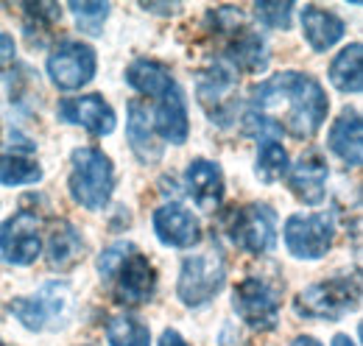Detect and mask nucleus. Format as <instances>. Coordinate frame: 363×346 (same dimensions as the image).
<instances>
[{
    "mask_svg": "<svg viewBox=\"0 0 363 346\" xmlns=\"http://www.w3.org/2000/svg\"><path fill=\"white\" fill-rule=\"evenodd\" d=\"M327 109L330 98L316 79L294 70L277 73L252 92V112L294 137H313L327 118Z\"/></svg>",
    "mask_w": 363,
    "mask_h": 346,
    "instance_id": "f257e3e1",
    "label": "nucleus"
},
{
    "mask_svg": "<svg viewBox=\"0 0 363 346\" xmlns=\"http://www.w3.org/2000/svg\"><path fill=\"white\" fill-rule=\"evenodd\" d=\"M115 190V168L98 148H79L73 154L70 193L87 210H104Z\"/></svg>",
    "mask_w": 363,
    "mask_h": 346,
    "instance_id": "f03ea898",
    "label": "nucleus"
},
{
    "mask_svg": "<svg viewBox=\"0 0 363 346\" xmlns=\"http://www.w3.org/2000/svg\"><path fill=\"white\" fill-rule=\"evenodd\" d=\"M361 304V282L358 277H335L327 282H318L305 288L296 296V313L305 318H318V321H335L347 313H352Z\"/></svg>",
    "mask_w": 363,
    "mask_h": 346,
    "instance_id": "7ed1b4c3",
    "label": "nucleus"
},
{
    "mask_svg": "<svg viewBox=\"0 0 363 346\" xmlns=\"http://www.w3.org/2000/svg\"><path fill=\"white\" fill-rule=\"evenodd\" d=\"M227 282V265L218 246H210L207 252H199L193 257L182 260L179 274V299L187 307H199L216 299Z\"/></svg>",
    "mask_w": 363,
    "mask_h": 346,
    "instance_id": "20e7f679",
    "label": "nucleus"
},
{
    "mask_svg": "<svg viewBox=\"0 0 363 346\" xmlns=\"http://www.w3.org/2000/svg\"><path fill=\"white\" fill-rule=\"evenodd\" d=\"M73 294L65 282H45L37 294L20 296L9 304L11 316L31 333H43L48 327H62L70 316Z\"/></svg>",
    "mask_w": 363,
    "mask_h": 346,
    "instance_id": "39448f33",
    "label": "nucleus"
},
{
    "mask_svg": "<svg viewBox=\"0 0 363 346\" xmlns=\"http://www.w3.org/2000/svg\"><path fill=\"white\" fill-rule=\"evenodd\" d=\"M285 246L294 257L318 260L324 257L335 238V218L333 213H313V216H294L285 223Z\"/></svg>",
    "mask_w": 363,
    "mask_h": 346,
    "instance_id": "423d86ee",
    "label": "nucleus"
},
{
    "mask_svg": "<svg viewBox=\"0 0 363 346\" xmlns=\"http://www.w3.org/2000/svg\"><path fill=\"white\" fill-rule=\"evenodd\" d=\"M232 304L235 313L243 318V324L257 333H269L279 321V296L257 277H249L235 288Z\"/></svg>",
    "mask_w": 363,
    "mask_h": 346,
    "instance_id": "0eeeda50",
    "label": "nucleus"
},
{
    "mask_svg": "<svg viewBox=\"0 0 363 346\" xmlns=\"http://www.w3.org/2000/svg\"><path fill=\"white\" fill-rule=\"evenodd\" d=\"M229 238L249 255L269 252L277 240V213L269 204H246L229 221Z\"/></svg>",
    "mask_w": 363,
    "mask_h": 346,
    "instance_id": "6e6552de",
    "label": "nucleus"
},
{
    "mask_svg": "<svg viewBox=\"0 0 363 346\" xmlns=\"http://www.w3.org/2000/svg\"><path fill=\"white\" fill-rule=\"evenodd\" d=\"M48 76L59 89H79L95 76V50L84 43H62L48 56Z\"/></svg>",
    "mask_w": 363,
    "mask_h": 346,
    "instance_id": "1a4fd4ad",
    "label": "nucleus"
},
{
    "mask_svg": "<svg viewBox=\"0 0 363 346\" xmlns=\"http://www.w3.org/2000/svg\"><path fill=\"white\" fill-rule=\"evenodd\" d=\"M43 252L40 223L31 213H17L0 223V257L14 265H31Z\"/></svg>",
    "mask_w": 363,
    "mask_h": 346,
    "instance_id": "9d476101",
    "label": "nucleus"
},
{
    "mask_svg": "<svg viewBox=\"0 0 363 346\" xmlns=\"http://www.w3.org/2000/svg\"><path fill=\"white\" fill-rule=\"evenodd\" d=\"M235 82H238V73L229 62H218L204 73H199V101L207 109V115L218 123H221V112H227L224 115L227 121L232 115L229 106L235 104Z\"/></svg>",
    "mask_w": 363,
    "mask_h": 346,
    "instance_id": "9b49d317",
    "label": "nucleus"
},
{
    "mask_svg": "<svg viewBox=\"0 0 363 346\" xmlns=\"http://www.w3.org/2000/svg\"><path fill=\"white\" fill-rule=\"evenodd\" d=\"M56 115L65 121V123H76L82 129L92 131V134H112L118 126V118L112 112V106L101 98V95H82V98H67L59 104Z\"/></svg>",
    "mask_w": 363,
    "mask_h": 346,
    "instance_id": "f8f14e48",
    "label": "nucleus"
},
{
    "mask_svg": "<svg viewBox=\"0 0 363 346\" xmlns=\"http://www.w3.org/2000/svg\"><path fill=\"white\" fill-rule=\"evenodd\" d=\"M151 121H154L157 137H160L162 143L182 145V143L187 140V129H190V121H187V101H184V92H182V86L177 84V82L157 98V109H154Z\"/></svg>",
    "mask_w": 363,
    "mask_h": 346,
    "instance_id": "ddd939ff",
    "label": "nucleus"
},
{
    "mask_svg": "<svg viewBox=\"0 0 363 346\" xmlns=\"http://www.w3.org/2000/svg\"><path fill=\"white\" fill-rule=\"evenodd\" d=\"M154 232L165 246H174V249L196 246L201 238V226L196 216L182 204H162L154 213Z\"/></svg>",
    "mask_w": 363,
    "mask_h": 346,
    "instance_id": "4468645a",
    "label": "nucleus"
},
{
    "mask_svg": "<svg viewBox=\"0 0 363 346\" xmlns=\"http://www.w3.org/2000/svg\"><path fill=\"white\" fill-rule=\"evenodd\" d=\"M154 285H157V274L151 262L137 252H132L118 268V302L121 304H145L154 296Z\"/></svg>",
    "mask_w": 363,
    "mask_h": 346,
    "instance_id": "2eb2a0df",
    "label": "nucleus"
},
{
    "mask_svg": "<svg viewBox=\"0 0 363 346\" xmlns=\"http://www.w3.org/2000/svg\"><path fill=\"white\" fill-rule=\"evenodd\" d=\"M187 190L204 213H213L224 199V173L210 160H193L184 173Z\"/></svg>",
    "mask_w": 363,
    "mask_h": 346,
    "instance_id": "dca6fc26",
    "label": "nucleus"
},
{
    "mask_svg": "<svg viewBox=\"0 0 363 346\" xmlns=\"http://www.w3.org/2000/svg\"><path fill=\"white\" fill-rule=\"evenodd\" d=\"M327 162L318 154H302V160L288 173V187L299 201L318 204L327 193Z\"/></svg>",
    "mask_w": 363,
    "mask_h": 346,
    "instance_id": "f3484780",
    "label": "nucleus"
},
{
    "mask_svg": "<svg viewBox=\"0 0 363 346\" xmlns=\"http://www.w3.org/2000/svg\"><path fill=\"white\" fill-rule=\"evenodd\" d=\"M327 145H330V151L338 157V160H344L347 165H361L363 160V123H361V115L355 112V109H344L338 118H335V123H333V129L327 134Z\"/></svg>",
    "mask_w": 363,
    "mask_h": 346,
    "instance_id": "a211bd4d",
    "label": "nucleus"
},
{
    "mask_svg": "<svg viewBox=\"0 0 363 346\" xmlns=\"http://www.w3.org/2000/svg\"><path fill=\"white\" fill-rule=\"evenodd\" d=\"M129 143L143 162H157L162 157V140L157 137L151 112L140 101L129 104Z\"/></svg>",
    "mask_w": 363,
    "mask_h": 346,
    "instance_id": "6ab92c4d",
    "label": "nucleus"
},
{
    "mask_svg": "<svg viewBox=\"0 0 363 346\" xmlns=\"http://www.w3.org/2000/svg\"><path fill=\"white\" fill-rule=\"evenodd\" d=\"M302 31L313 50H327L344 37L347 26H344V20H338L335 14H330L318 6H305L302 9Z\"/></svg>",
    "mask_w": 363,
    "mask_h": 346,
    "instance_id": "aec40b11",
    "label": "nucleus"
},
{
    "mask_svg": "<svg viewBox=\"0 0 363 346\" xmlns=\"http://www.w3.org/2000/svg\"><path fill=\"white\" fill-rule=\"evenodd\" d=\"M330 82L341 92H361L363 89V48L358 43L347 45L330 65Z\"/></svg>",
    "mask_w": 363,
    "mask_h": 346,
    "instance_id": "412c9836",
    "label": "nucleus"
},
{
    "mask_svg": "<svg viewBox=\"0 0 363 346\" xmlns=\"http://www.w3.org/2000/svg\"><path fill=\"white\" fill-rule=\"evenodd\" d=\"M126 82L135 86V89H140V92L151 95V98H160L168 86L174 84V76H171L160 62H145V59H140L135 65H129Z\"/></svg>",
    "mask_w": 363,
    "mask_h": 346,
    "instance_id": "4be33fe9",
    "label": "nucleus"
},
{
    "mask_svg": "<svg viewBox=\"0 0 363 346\" xmlns=\"http://www.w3.org/2000/svg\"><path fill=\"white\" fill-rule=\"evenodd\" d=\"M229 65L243 70H263L269 65L266 43L252 31H240L229 45Z\"/></svg>",
    "mask_w": 363,
    "mask_h": 346,
    "instance_id": "5701e85b",
    "label": "nucleus"
},
{
    "mask_svg": "<svg viewBox=\"0 0 363 346\" xmlns=\"http://www.w3.org/2000/svg\"><path fill=\"white\" fill-rule=\"evenodd\" d=\"M106 338L112 346H151L148 327L137 321L135 316H115L106 324Z\"/></svg>",
    "mask_w": 363,
    "mask_h": 346,
    "instance_id": "b1692460",
    "label": "nucleus"
},
{
    "mask_svg": "<svg viewBox=\"0 0 363 346\" xmlns=\"http://www.w3.org/2000/svg\"><path fill=\"white\" fill-rule=\"evenodd\" d=\"M82 255V238L70 223H59L50 232V243H48V257L53 265H70L73 260Z\"/></svg>",
    "mask_w": 363,
    "mask_h": 346,
    "instance_id": "393cba45",
    "label": "nucleus"
},
{
    "mask_svg": "<svg viewBox=\"0 0 363 346\" xmlns=\"http://www.w3.org/2000/svg\"><path fill=\"white\" fill-rule=\"evenodd\" d=\"M43 179V168L20 154H3L0 157V184L17 187V184H34Z\"/></svg>",
    "mask_w": 363,
    "mask_h": 346,
    "instance_id": "a878e982",
    "label": "nucleus"
},
{
    "mask_svg": "<svg viewBox=\"0 0 363 346\" xmlns=\"http://www.w3.org/2000/svg\"><path fill=\"white\" fill-rule=\"evenodd\" d=\"M257 176L263 182H277L279 176H285L288 171V154L282 148V143L277 137H266L260 143V151H257Z\"/></svg>",
    "mask_w": 363,
    "mask_h": 346,
    "instance_id": "bb28decb",
    "label": "nucleus"
},
{
    "mask_svg": "<svg viewBox=\"0 0 363 346\" xmlns=\"http://www.w3.org/2000/svg\"><path fill=\"white\" fill-rule=\"evenodd\" d=\"M70 14L76 17V26L84 31V34H101L104 31V23H106V14H109V3H70L67 6Z\"/></svg>",
    "mask_w": 363,
    "mask_h": 346,
    "instance_id": "cd10ccee",
    "label": "nucleus"
},
{
    "mask_svg": "<svg viewBox=\"0 0 363 346\" xmlns=\"http://www.w3.org/2000/svg\"><path fill=\"white\" fill-rule=\"evenodd\" d=\"M257 17L263 20V26L269 28H288L291 26V11H294V3H257L255 6Z\"/></svg>",
    "mask_w": 363,
    "mask_h": 346,
    "instance_id": "c85d7f7f",
    "label": "nucleus"
},
{
    "mask_svg": "<svg viewBox=\"0 0 363 346\" xmlns=\"http://www.w3.org/2000/svg\"><path fill=\"white\" fill-rule=\"evenodd\" d=\"M135 249L129 246V243H115V246H109L104 255H101V260H98V274L104 277V279H112L115 274H118V268L123 265V260L129 257Z\"/></svg>",
    "mask_w": 363,
    "mask_h": 346,
    "instance_id": "c756f323",
    "label": "nucleus"
},
{
    "mask_svg": "<svg viewBox=\"0 0 363 346\" xmlns=\"http://www.w3.org/2000/svg\"><path fill=\"white\" fill-rule=\"evenodd\" d=\"M14 56H17V48H14V40L9 34H0V79L11 70L14 65Z\"/></svg>",
    "mask_w": 363,
    "mask_h": 346,
    "instance_id": "7c9ffc66",
    "label": "nucleus"
},
{
    "mask_svg": "<svg viewBox=\"0 0 363 346\" xmlns=\"http://www.w3.org/2000/svg\"><path fill=\"white\" fill-rule=\"evenodd\" d=\"M160 346H190V344L182 338L177 330H165V333H162V341H160Z\"/></svg>",
    "mask_w": 363,
    "mask_h": 346,
    "instance_id": "2f4dec72",
    "label": "nucleus"
},
{
    "mask_svg": "<svg viewBox=\"0 0 363 346\" xmlns=\"http://www.w3.org/2000/svg\"><path fill=\"white\" fill-rule=\"evenodd\" d=\"M288 346H321L316 338H311V335H299V338H294Z\"/></svg>",
    "mask_w": 363,
    "mask_h": 346,
    "instance_id": "473e14b6",
    "label": "nucleus"
},
{
    "mask_svg": "<svg viewBox=\"0 0 363 346\" xmlns=\"http://www.w3.org/2000/svg\"><path fill=\"white\" fill-rule=\"evenodd\" d=\"M333 346H355V341H350V335H335Z\"/></svg>",
    "mask_w": 363,
    "mask_h": 346,
    "instance_id": "72a5a7b5",
    "label": "nucleus"
}]
</instances>
